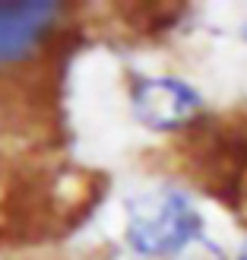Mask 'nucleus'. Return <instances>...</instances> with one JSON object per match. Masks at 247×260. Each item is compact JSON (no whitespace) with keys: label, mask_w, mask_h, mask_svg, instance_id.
Here are the masks:
<instances>
[{"label":"nucleus","mask_w":247,"mask_h":260,"mask_svg":"<svg viewBox=\"0 0 247 260\" xmlns=\"http://www.w3.org/2000/svg\"><path fill=\"white\" fill-rule=\"evenodd\" d=\"M200 232V216L181 193H162L130 216L127 238L143 254H171Z\"/></svg>","instance_id":"nucleus-1"},{"label":"nucleus","mask_w":247,"mask_h":260,"mask_svg":"<svg viewBox=\"0 0 247 260\" xmlns=\"http://www.w3.org/2000/svg\"><path fill=\"white\" fill-rule=\"evenodd\" d=\"M63 16L54 0H16L0 4V70L29 60L42 48Z\"/></svg>","instance_id":"nucleus-2"},{"label":"nucleus","mask_w":247,"mask_h":260,"mask_svg":"<svg viewBox=\"0 0 247 260\" xmlns=\"http://www.w3.org/2000/svg\"><path fill=\"white\" fill-rule=\"evenodd\" d=\"M200 108L197 92L181 80H143L136 89V114L149 127L174 130L187 124Z\"/></svg>","instance_id":"nucleus-3"},{"label":"nucleus","mask_w":247,"mask_h":260,"mask_svg":"<svg viewBox=\"0 0 247 260\" xmlns=\"http://www.w3.org/2000/svg\"><path fill=\"white\" fill-rule=\"evenodd\" d=\"M241 149H244V152H247V140H244V143H241Z\"/></svg>","instance_id":"nucleus-4"},{"label":"nucleus","mask_w":247,"mask_h":260,"mask_svg":"<svg viewBox=\"0 0 247 260\" xmlns=\"http://www.w3.org/2000/svg\"><path fill=\"white\" fill-rule=\"evenodd\" d=\"M244 35H247V32H244Z\"/></svg>","instance_id":"nucleus-5"}]
</instances>
